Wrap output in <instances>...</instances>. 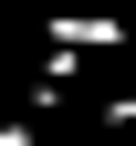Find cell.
<instances>
[{
  "mask_svg": "<svg viewBox=\"0 0 136 146\" xmlns=\"http://www.w3.org/2000/svg\"><path fill=\"white\" fill-rule=\"evenodd\" d=\"M0 146H42V136H31V125H11V115H0Z\"/></svg>",
  "mask_w": 136,
  "mask_h": 146,
  "instance_id": "obj_1",
  "label": "cell"
}]
</instances>
